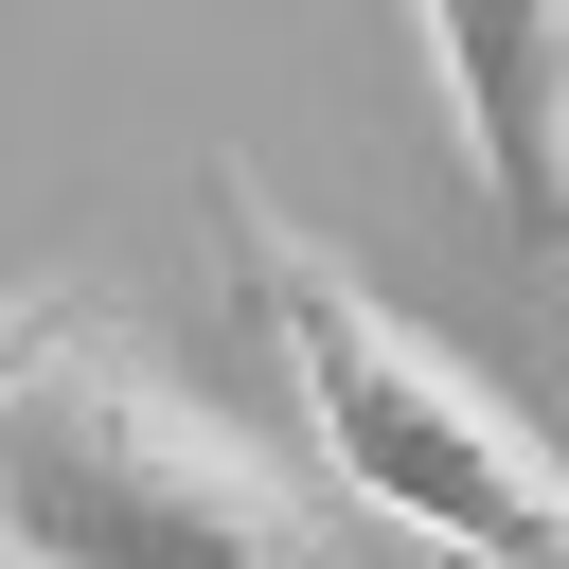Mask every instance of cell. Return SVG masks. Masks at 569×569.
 <instances>
[{"instance_id":"cell-5","label":"cell","mask_w":569,"mask_h":569,"mask_svg":"<svg viewBox=\"0 0 569 569\" xmlns=\"http://www.w3.org/2000/svg\"><path fill=\"white\" fill-rule=\"evenodd\" d=\"M0 569H36V551H18V533H0Z\"/></svg>"},{"instance_id":"cell-1","label":"cell","mask_w":569,"mask_h":569,"mask_svg":"<svg viewBox=\"0 0 569 569\" xmlns=\"http://www.w3.org/2000/svg\"><path fill=\"white\" fill-rule=\"evenodd\" d=\"M213 249H231V284H249V320H267L320 462H338V498H373V516H391L409 551H445V569H569V445H551L498 373H462L409 302H373V284H356L302 213H267V178H231V160H213Z\"/></svg>"},{"instance_id":"cell-3","label":"cell","mask_w":569,"mask_h":569,"mask_svg":"<svg viewBox=\"0 0 569 569\" xmlns=\"http://www.w3.org/2000/svg\"><path fill=\"white\" fill-rule=\"evenodd\" d=\"M427 71L516 249H569V0H427Z\"/></svg>"},{"instance_id":"cell-4","label":"cell","mask_w":569,"mask_h":569,"mask_svg":"<svg viewBox=\"0 0 569 569\" xmlns=\"http://www.w3.org/2000/svg\"><path fill=\"white\" fill-rule=\"evenodd\" d=\"M53 320H89V284H0V373H18V356H36Z\"/></svg>"},{"instance_id":"cell-2","label":"cell","mask_w":569,"mask_h":569,"mask_svg":"<svg viewBox=\"0 0 569 569\" xmlns=\"http://www.w3.org/2000/svg\"><path fill=\"white\" fill-rule=\"evenodd\" d=\"M0 533L36 569H338L302 480L213 427L107 302L0 373Z\"/></svg>"}]
</instances>
